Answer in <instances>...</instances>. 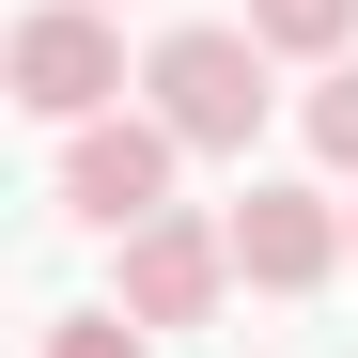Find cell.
<instances>
[{
	"mask_svg": "<svg viewBox=\"0 0 358 358\" xmlns=\"http://www.w3.org/2000/svg\"><path fill=\"white\" fill-rule=\"evenodd\" d=\"M250 31L280 63H358V0H250Z\"/></svg>",
	"mask_w": 358,
	"mask_h": 358,
	"instance_id": "obj_6",
	"label": "cell"
},
{
	"mask_svg": "<svg viewBox=\"0 0 358 358\" xmlns=\"http://www.w3.org/2000/svg\"><path fill=\"white\" fill-rule=\"evenodd\" d=\"M296 125H312V156L358 187V63H312V109H296Z\"/></svg>",
	"mask_w": 358,
	"mask_h": 358,
	"instance_id": "obj_8",
	"label": "cell"
},
{
	"mask_svg": "<svg viewBox=\"0 0 358 358\" xmlns=\"http://www.w3.org/2000/svg\"><path fill=\"white\" fill-rule=\"evenodd\" d=\"M234 265H250V296H327L343 265H358V203L343 187H250L234 203Z\"/></svg>",
	"mask_w": 358,
	"mask_h": 358,
	"instance_id": "obj_5",
	"label": "cell"
},
{
	"mask_svg": "<svg viewBox=\"0 0 358 358\" xmlns=\"http://www.w3.org/2000/svg\"><path fill=\"white\" fill-rule=\"evenodd\" d=\"M47 358H156V327L125 296H94V312H47Z\"/></svg>",
	"mask_w": 358,
	"mask_h": 358,
	"instance_id": "obj_7",
	"label": "cell"
},
{
	"mask_svg": "<svg viewBox=\"0 0 358 358\" xmlns=\"http://www.w3.org/2000/svg\"><path fill=\"white\" fill-rule=\"evenodd\" d=\"M171 171H187V141L125 94V109H94V125H63V218L78 234H141L171 203Z\"/></svg>",
	"mask_w": 358,
	"mask_h": 358,
	"instance_id": "obj_4",
	"label": "cell"
},
{
	"mask_svg": "<svg viewBox=\"0 0 358 358\" xmlns=\"http://www.w3.org/2000/svg\"><path fill=\"white\" fill-rule=\"evenodd\" d=\"M234 280H250V265H234V203H218V218H203V203H156L141 234H109V296H125L141 327H203Z\"/></svg>",
	"mask_w": 358,
	"mask_h": 358,
	"instance_id": "obj_3",
	"label": "cell"
},
{
	"mask_svg": "<svg viewBox=\"0 0 358 358\" xmlns=\"http://www.w3.org/2000/svg\"><path fill=\"white\" fill-rule=\"evenodd\" d=\"M0 78H16L31 125H94V109H125V16L109 0H31L0 31Z\"/></svg>",
	"mask_w": 358,
	"mask_h": 358,
	"instance_id": "obj_2",
	"label": "cell"
},
{
	"mask_svg": "<svg viewBox=\"0 0 358 358\" xmlns=\"http://www.w3.org/2000/svg\"><path fill=\"white\" fill-rule=\"evenodd\" d=\"M265 63H280V47H265L250 16H187V31L141 47V109H156L187 156H250V141H265Z\"/></svg>",
	"mask_w": 358,
	"mask_h": 358,
	"instance_id": "obj_1",
	"label": "cell"
}]
</instances>
